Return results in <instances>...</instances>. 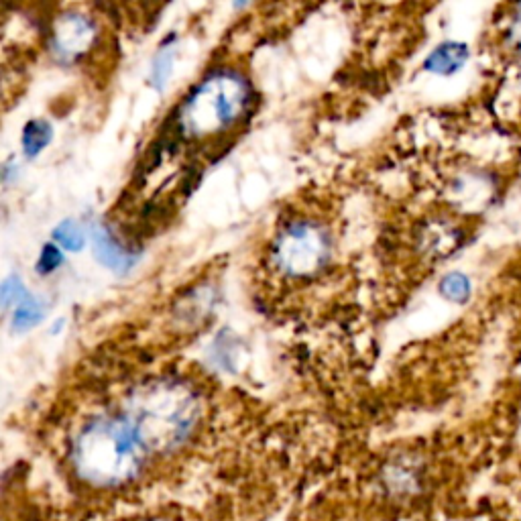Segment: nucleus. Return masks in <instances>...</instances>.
<instances>
[{"mask_svg":"<svg viewBox=\"0 0 521 521\" xmlns=\"http://www.w3.org/2000/svg\"><path fill=\"white\" fill-rule=\"evenodd\" d=\"M249 102V88L235 74H216L184 102L178 129L190 137H204L237 123Z\"/></svg>","mask_w":521,"mask_h":521,"instance_id":"7ed1b4c3","label":"nucleus"},{"mask_svg":"<svg viewBox=\"0 0 521 521\" xmlns=\"http://www.w3.org/2000/svg\"><path fill=\"white\" fill-rule=\"evenodd\" d=\"M460 243H462L460 228H456L454 224L444 222V220L426 224L422 230V237H420L422 251L434 259L448 257L450 253H454L460 247Z\"/></svg>","mask_w":521,"mask_h":521,"instance_id":"423d86ee","label":"nucleus"},{"mask_svg":"<svg viewBox=\"0 0 521 521\" xmlns=\"http://www.w3.org/2000/svg\"><path fill=\"white\" fill-rule=\"evenodd\" d=\"M94 255L110 271L127 273L133 267V257L125 251L123 245L112 239L106 228L94 230Z\"/></svg>","mask_w":521,"mask_h":521,"instance_id":"0eeeda50","label":"nucleus"},{"mask_svg":"<svg viewBox=\"0 0 521 521\" xmlns=\"http://www.w3.org/2000/svg\"><path fill=\"white\" fill-rule=\"evenodd\" d=\"M505 47L513 53L517 62H521V5L515 7V13L505 29Z\"/></svg>","mask_w":521,"mask_h":521,"instance_id":"ddd939ff","label":"nucleus"},{"mask_svg":"<svg viewBox=\"0 0 521 521\" xmlns=\"http://www.w3.org/2000/svg\"><path fill=\"white\" fill-rule=\"evenodd\" d=\"M43 318V312L37 304L35 298H31L29 294H25L19 304H17V310H15V316H13V324H15V330L23 332V330H29L31 326L39 324Z\"/></svg>","mask_w":521,"mask_h":521,"instance_id":"f8f14e48","label":"nucleus"},{"mask_svg":"<svg viewBox=\"0 0 521 521\" xmlns=\"http://www.w3.org/2000/svg\"><path fill=\"white\" fill-rule=\"evenodd\" d=\"M328 237L310 222H294L283 228L273 247L277 267L292 277H308L320 271L328 259Z\"/></svg>","mask_w":521,"mask_h":521,"instance_id":"20e7f679","label":"nucleus"},{"mask_svg":"<svg viewBox=\"0 0 521 521\" xmlns=\"http://www.w3.org/2000/svg\"><path fill=\"white\" fill-rule=\"evenodd\" d=\"M471 289L469 277L462 273H450L440 281V294L454 304H465L471 298Z\"/></svg>","mask_w":521,"mask_h":521,"instance_id":"9d476101","label":"nucleus"},{"mask_svg":"<svg viewBox=\"0 0 521 521\" xmlns=\"http://www.w3.org/2000/svg\"><path fill=\"white\" fill-rule=\"evenodd\" d=\"M145 446L127 418H98L82 428L72 448L74 469L94 487H119L143 469Z\"/></svg>","mask_w":521,"mask_h":521,"instance_id":"f257e3e1","label":"nucleus"},{"mask_svg":"<svg viewBox=\"0 0 521 521\" xmlns=\"http://www.w3.org/2000/svg\"><path fill=\"white\" fill-rule=\"evenodd\" d=\"M200 416L196 393L176 379H159L137 389L129 403V422L145 448L171 452L180 448Z\"/></svg>","mask_w":521,"mask_h":521,"instance_id":"f03ea898","label":"nucleus"},{"mask_svg":"<svg viewBox=\"0 0 521 521\" xmlns=\"http://www.w3.org/2000/svg\"><path fill=\"white\" fill-rule=\"evenodd\" d=\"M53 239L60 243V247H64L66 251H82L86 237H84V230L80 228V224L76 220H66L60 226L53 230Z\"/></svg>","mask_w":521,"mask_h":521,"instance_id":"9b49d317","label":"nucleus"},{"mask_svg":"<svg viewBox=\"0 0 521 521\" xmlns=\"http://www.w3.org/2000/svg\"><path fill=\"white\" fill-rule=\"evenodd\" d=\"M62 261H64L62 251L49 243L41 251V257H39V263H37V271L43 273V275H49V273H53L57 267L62 265Z\"/></svg>","mask_w":521,"mask_h":521,"instance_id":"4468645a","label":"nucleus"},{"mask_svg":"<svg viewBox=\"0 0 521 521\" xmlns=\"http://www.w3.org/2000/svg\"><path fill=\"white\" fill-rule=\"evenodd\" d=\"M96 37L94 23L82 15H64L53 27V49L66 60L82 55Z\"/></svg>","mask_w":521,"mask_h":521,"instance_id":"39448f33","label":"nucleus"},{"mask_svg":"<svg viewBox=\"0 0 521 521\" xmlns=\"http://www.w3.org/2000/svg\"><path fill=\"white\" fill-rule=\"evenodd\" d=\"M51 141V127L49 123L45 121H31L25 131H23V149H25V155L31 159V157H37Z\"/></svg>","mask_w":521,"mask_h":521,"instance_id":"1a4fd4ad","label":"nucleus"},{"mask_svg":"<svg viewBox=\"0 0 521 521\" xmlns=\"http://www.w3.org/2000/svg\"><path fill=\"white\" fill-rule=\"evenodd\" d=\"M469 60V49L465 43L446 41L438 45L426 60V70L440 76H450L458 72Z\"/></svg>","mask_w":521,"mask_h":521,"instance_id":"6e6552de","label":"nucleus"},{"mask_svg":"<svg viewBox=\"0 0 521 521\" xmlns=\"http://www.w3.org/2000/svg\"><path fill=\"white\" fill-rule=\"evenodd\" d=\"M169 74H171V49H165L157 55V60L153 64V72H151V80L157 88H161V86H165Z\"/></svg>","mask_w":521,"mask_h":521,"instance_id":"2eb2a0df","label":"nucleus"}]
</instances>
